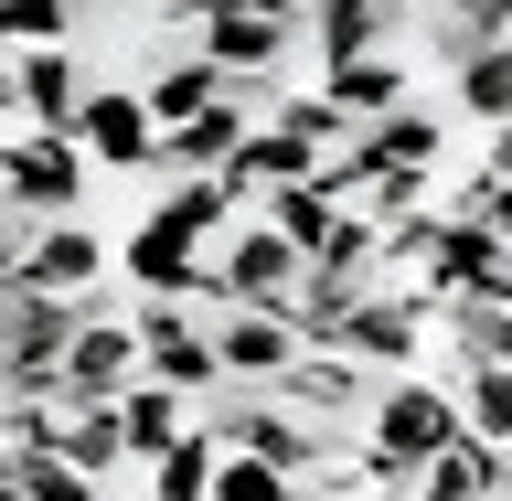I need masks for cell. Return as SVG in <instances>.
Returning a JSON list of instances; mask_svg holds the SVG:
<instances>
[{
    "label": "cell",
    "instance_id": "cell-34",
    "mask_svg": "<svg viewBox=\"0 0 512 501\" xmlns=\"http://www.w3.org/2000/svg\"><path fill=\"white\" fill-rule=\"evenodd\" d=\"M150 11H160V22H192V32H203V22L224 11V0H150Z\"/></svg>",
    "mask_w": 512,
    "mask_h": 501
},
{
    "label": "cell",
    "instance_id": "cell-11",
    "mask_svg": "<svg viewBox=\"0 0 512 501\" xmlns=\"http://www.w3.org/2000/svg\"><path fill=\"white\" fill-rule=\"evenodd\" d=\"M267 395H288V406H299V416H331V427H342V416H363V406H374V384H363V363H352L342 342H310V352H299V363H288V384H267Z\"/></svg>",
    "mask_w": 512,
    "mask_h": 501
},
{
    "label": "cell",
    "instance_id": "cell-6",
    "mask_svg": "<svg viewBox=\"0 0 512 501\" xmlns=\"http://www.w3.org/2000/svg\"><path fill=\"white\" fill-rule=\"evenodd\" d=\"M118 267L139 278V299H214V256H203V235H192V224H171L160 203L128 224Z\"/></svg>",
    "mask_w": 512,
    "mask_h": 501
},
{
    "label": "cell",
    "instance_id": "cell-8",
    "mask_svg": "<svg viewBox=\"0 0 512 501\" xmlns=\"http://www.w3.org/2000/svg\"><path fill=\"white\" fill-rule=\"evenodd\" d=\"M96 171H160V118L139 86H86V118H75Z\"/></svg>",
    "mask_w": 512,
    "mask_h": 501
},
{
    "label": "cell",
    "instance_id": "cell-4",
    "mask_svg": "<svg viewBox=\"0 0 512 501\" xmlns=\"http://www.w3.org/2000/svg\"><path fill=\"white\" fill-rule=\"evenodd\" d=\"M214 246H224V256H214V310H224V299H278V310H288V299H299V278H310V256L288 246L267 214H235Z\"/></svg>",
    "mask_w": 512,
    "mask_h": 501
},
{
    "label": "cell",
    "instance_id": "cell-35",
    "mask_svg": "<svg viewBox=\"0 0 512 501\" xmlns=\"http://www.w3.org/2000/svg\"><path fill=\"white\" fill-rule=\"evenodd\" d=\"M480 171H491V182H502V192H512V118H502V128H491V160H480Z\"/></svg>",
    "mask_w": 512,
    "mask_h": 501
},
{
    "label": "cell",
    "instance_id": "cell-33",
    "mask_svg": "<svg viewBox=\"0 0 512 501\" xmlns=\"http://www.w3.org/2000/svg\"><path fill=\"white\" fill-rule=\"evenodd\" d=\"M22 256H32V224H22V214H11V203H0V288L22 278Z\"/></svg>",
    "mask_w": 512,
    "mask_h": 501
},
{
    "label": "cell",
    "instance_id": "cell-17",
    "mask_svg": "<svg viewBox=\"0 0 512 501\" xmlns=\"http://www.w3.org/2000/svg\"><path fill=\"white\" fill-rule=\"evenodd\" d=\"M320 86H331V107H342L352 128H374L384 107H406V96H416L395 54H352V64H320Z\"/></svg>",
    "mask_w": 512,
    "mask_h": 501
},
{
    "label": "cell",
    "instance_id": "cell-27",
    "mask_svg": "<svg viewBox=\"0 0 512 501\" xmlns=\"http://www.w3.org/2000/svg\"><path fill=\"white\" fill-rule=\"evenodd\" d=\"M256 214H267V224H278V235H288V246L310 256L320 235H331V224L352 214V203H331V192H320V182H288V192H267V203H256Z\"/></svg>",
    "mask_w": 512,
    "mask_h": 501
},
{
    "label": "cell",
    "instance_id": "cell-12",
    "mask_svg": "<svg viewBox=\"0 0 512 501\" xmlns=\"http://www.w3.org/2000/svg\"><path fill=\"white\" fill-rule=\"evenodd\" d=\"M11 96H22V118H32V128H64V139H75V118H86L75 43H32V54H11Z\"/></svg>",
    "mask_w": 512,
    "mask_h": 501
},
{
    "label": "cell",
    "instance_id": "cell-16",
    "mask_svg": "<svg viewBox=\"0 0 512 501\" xmlns=\"http://www.w3.org/2000/svg\"><path fill=\"white\" fill-rule=\"evenodd\" d=\"M192 416H203V406H192L182 384H160V374H139V384H128V395H118V438H128V459H139V470H150V459H160V448H171V438H182Z\"/></svg>",
    "mask_w": 512,
    "mask_h": 501
},
{
    "label": "cell",
    "instance_id": "cell-13",
    "mask_svg": "<svg viewBox=\"0 0 512 501\" xmlns=\"http://www.w3.org/2000/svg\"><path fill=\"white\" fill-rule=\"evenodd\" d=\"M491 491H512V448L470 438V427H459V438H448L438 459L406 480V501H491Z\"/></svg>",
    "mask_w": 512,
    "mask_h": 501
},
{
    "label": "cell",
    "instance_id": "cell-24",
    "mask_svg": "<svg viewBox=\"0 0 512 501\" xmlns=\"http://www.w3.org/2000/svg\"><path fill=\"white\" fill-rule=\"evenodd\" d=\"M160 214H171V224H192V235L214 246L224 224H235V214H256V203H235V182H224V171H182V182L160 192Z\"/></svg>",
    "mask_w": 512,
    "mask_h": 501
},
{
    "label": "cell",
    "instance_id": "cell-21",
    "mask_svg": "<svg viewBox=\"0 0 512 501\" xmlns=\"http://www.w3.org/2000/svg\"><path fill=\"white\" fill-rule=\"evenodd\" d=\"M54 448L75 459V470L107 491V470H128V438H118V406H86V395H64V427H54Z\"/></svg>",
    "mask_w": 512,
    "mask_h": 501
},
{
    "label": "cell",
    "instance_id": "cell-36",
    "mask_svg": "<svg viewBox=\"0 0 512 501\" xmlns=\"http://www.w3.org/2000/svg\"><path fill=\"white\" fill-rule=\"evenodd\" d=\"M256 11H267V22H310L320 0H256Z\"/></svg>",
    "mask_w": 512,
    "mask_h": 501
},
{
    "label": "cell",
    "instance_id": "cell-9",
    "mask_svg": "<svg viewBox=\"0 0 512 501\" xmlns=\"http://www.w3.org/2000/svg\"><path fill=\"white\" fill-rule=\"evenodd\" d=\"M128 384H139V331H128V320H107V310L86 299L75 342H64V395H86V406H118Z\"/></svg>",
    "mask_w": 512,
    "mask_h": 501
},
{
    "label": "cell",
    "instance_id": "cell-7",
    "mask_svg": "<svg viewBox=\"0 0 512 501\" xmlns=\"http://www.w3.org/2000/svg\"><path fill=\"white\" fill-rule=\"evenodd\" d=\"M427 331H438V299H427V288H374V299H363V310H352L331 342H342L352 363H384V374H406Z\"/></svg>",
    "mask_w": 512,
    "mask_h": 501
},
{
    "label": "cell",
    "instance_id": "cell-26",
    "mask_svg": "<svg viewBox=\"0 0 512 501\" xmlns=\"http://www.w3.org/2000/svg\"><path fill=\"white\" fill-rule=\"evenodd\" d=\"M363 139H374L384 160H406V171H438V139H448V128H438V107H416V96H406V107H384Z\"/></svg>",
    "mask_w": 512,
    "mask_h": 501
},
{
    "label": "cell",
    "instance_id": "cell-22",
    "mask_svg": "<svg viewBox=\"0 0 512 501\" xmlns=\"http://www.w3.org/2000/svg\"><path fill=\"white\" fill-rule=\"evenodd\" d=\"M0 480L32 501H96V480L64 459V448H32V438H0Z\"/></svg>",
    "mask_w": 512,
    "mask_h": 501
},
{
    "label": "cell",
    "instance_id": "cell-40",
    "mask_svg": "<svg viewBox=\"0 0 512 501\" xmlns=\"http://www.w3.org/2000/svg\"><path fill=\"white\" fill-rule=\"evenodd\" d=\"M491 501H512V491H491Z\"/></svg>",
    "mask_w": 512,
    "mask_h": 501
},
{
    "label": "cell",
    "instance_id": "cell-10",
    "mask_svg": "<svg viewBox=\"0 0 512 501\" xmlns=\"http://www.w3.org/2000/svg\"><path fill=\"white\" fill-rule=\"evenodd\" d=\"M107 267H118V246H107L86 214L32 224V256H22V278H32V288H54V299H96V278H107Z\"/></svg>",
    "mask_w": 512,
    "mask_h": 501
},
{
    "label": "cell",
    "instance_id": "cell-32",
    "mask_svg": "<svg viewBox=\"0 0 512 501\" xmlns=\"http://www.w3.org/2000/svg\"><path fill=\"white\" fill-rule=\"evenodd\" d=\"M480 43H502V32H491V11H438V64H448V75H459Z\"/></svg>",
    "mask_w": 512,
    "mask_h": 501
},
{
    "label": "cell",
    "instance_id": "cell-3",
    "mask_svg": "<svg viewBox=\"0 0 512 501\" xmlns=\"http://www.w3.org/2000/svg\"><path fill=\"white\" fill-rule=\"evenodd\" d=\"M128 331H139V374H160V384H182L192 406L203 395H224V363H214V331L192 320V299H139L128 310Z\"/></svg>",
    "mask_w": 512,
    "mask_h": 501
},
{
    "label": "cell",
    "instance_id": "cell-19",
    "mask_svg": "<svg viewBox=\"0 0 512 501\" xmlns=\"http://www.w3.org/2000/svg\"><path fill=\"white\" fill-rule=\"evenodd\" d=\"M214 470H224V438L203 427V416H192L182 438L150 459V501H214Z\"/></svg>",
    "mask_w": 512,
    "mask_h": 501
},
{
    "label": "cell",
    "instance_id": "cell-23",
    "mask_svg": "<svg viewBox=\"0 0 512 501\" xmlns=\"http://www.w3.org/2000/svg\"><path fill=\"white\" fill-rule=\"evenodd\" d=\"M438 331L459 363H512V299H438Z\"/></svg>",
    "mask_w": 512,
    "mask_h": 501
},
{
    "label": "cell",
    "instance_id": "cell-38",
    "mask_svg": "<svg viewBox=\"0 0 512 501\" xmlns=\"http://www.w3.org/2000/svg\"><path fill=\"white\" fill-rule=\"evenodd\" d=\"M491 224H502V246H512V192H502V214H491Z\"/></svg>",
    "mask_w": 512,
    "mask_h": 501
},
{
    "label": "cell",
    "instance_id": "cell-14",
    "mask_svg": "<svg viewBox=\"0 0 512 501\" xmlns=\"http://www.w3.org/2000/svg\"><path fill=\"white\" fill-rule=\"evenodd\" d=\"M310 171H320V150H310V139H288V128H267V118L246 128V150L224 160V182H235V203H267V192L310 182Z\"/></svg>",
    "mask_w": 512,
    "mask_h": 501
},
{
    "label": "cell",
    "instance_id": "cell-1",
    "mask_svg": "<svg viewBox=\"0 0 512 501\" xmlns=\"http://www.w3.org/2000/svg\"><path fill=\"white\" fill-rule=\"evenodd\" d=\"M86 139H64V128H11L0 139V203L22 224H54V214H86Z\"/></svg>",
    "mask_w": 512,
    "mask_h": 501
},
{
    "label": "cell",
    "instance_id": "cell-28",
    "mask_svg": "<svg viewBox=\"0 0 512 501\" xmlns=\"http://www.w3.org/2000/svg\"><path fill=\"white\" fill-rule=\"evenodd\" d=\"M267 128L310 139V150H342V139H352V118L331 107V86H288V96H267Z\"/></svg>",
    "mask_w": 512,
    "mask_h": 501
},
{
    "label": "cell",
    "instance_id": "cell-37",
    "mask_svg": "<svg viewBox=\"0 0 512 501\" xmlns=\"http://www.w3.org/2000/svg\"><path fill=\"white\" fill-rule=\"evenodd\" d=\"M480 11H491V32H502V43H512V0H480Z\"/></svg>",
    "mask_w": 512,
    "mask_h": 501
},
{
    "label": "cell",
    "instance_id": "cell-18",
    "mask_svg": "<svg viewBox=\"0 0 512 501\" xmlns=\"http://www.w3.org/2000/svg\"><path fill=\"white\" fill-rule=\"evenodd\" d=\"M139 96H150V118H160V128H182V118H203L214 96H235V75H224L214 54H171V64H160V75H150Z\"/></svg>",
    "mask_w": 512,
    "mask_h": 501
},
{
    "label": "cell",
    "instance_id": "cell-25",
    "mask_svg": "<svg viewBox=\"0 0 512 501\" xmlns=\"http://www.w3.org/2000/svg\"><path fill=\"white\" fill-rule=\"evenodd\" d=\"M459 427L512 448V363H459Z\"/></svg>",
    "mask_w": 512,
    "mask_h": 501
},
{
    "label": "cell",
    "instance_id": "cell-31",
    "mask_svg": "<svg viewBox=\"0 0 512 501\" xmlns=\"http://www.w3.org/2000/svg\"><path fill=\"white\" fill-rule=\"evenodd\" d=\"M214 501H288V470H267V459H246V448H224Z\"/></svg>",
    "mask_w": 512,
    "mask_h": 501
},
{
    "label": "cell",
    "instance_id": "cell-5",
    "mask_svg": "<svg viewBox=\"0 0 512 501\" xmlns=\"http://www.w3.org/2000/svg\"><path fill=\"white\" fill-rule=\"evenodd\" d=\"M299 352H310V331H299L278 299H224V310H214V363H224V384H288Z\"/></svg>",
    "mask_w": 512,
    "mask_h": 501
},
{
    "label": "cell",
    "instance_id": "cell-20",
    "mask_svg": "<svg viewBox=\"0 0 512 501\" xmlns=\"http://www.w3.org/2000/svg\"><path fill=\"white\" fill-rule=\"evenodd\" d=\"M384 32H395V0H320V11H310V43H320V64L384 54Z\"/></svg>",
    "mask_w": 512,
    "mask_h": 501
},
{
    "label": "cell",
    "instance_id": "cell-15",
    "mask_svg": "<svg viewBox=\"0 0 512 501\" xmlns=\"http://www.w3.org/2000/svg\"><path fill=\"white\" fill-rule=\"evenodd\" d=\"M288 32L299 22H267L256 0H224L214 22H203V54L224 64V75H278V54H288Z\"/></svg>",
    "mask_w": 512,
    "mask_h": 501
},
{
    "label": "cell",
    "instance_id": "cell-2",
    "mask_svg": "<svg viewBox=\"0 0 512 501\" xmlns=\"http://www.w3.org/2000/svg\"><path fill=\"white\" fill-rule=\"evenodd\" d=\"M459 438V384H438V374H395L374 395V406H363V448H384V459H395V470H427V459H438V448Z\"/></svg>",
    "mask_w": 512,
    "mask_h": 501
},
{
    "label": "cell",
    "instance_id": "cell-29",
    "mask_svg": "<svg viewBox=\"0 0 512 501\" xmlns=\"http://www.w3.org/2000/svg\"><path fill=\"white\" fill-rule=\"evenodd\" d=\"M459 107H470L480 128H502V118H512V43H480V54L459 64Z\"/></svg>",
    "mask_w": 512,
    "mask_h": 501
},
{
    "label": "cell",
    "instance_id": "cell-30",
    "mask_svg": "<svg viewBox=\"0 0 512 501\" xmlns=\"http://www.w3.org/2000/svg\"><path fill=\"white\" fill-rule=\"evenodd\" d=\"M32 43H75V0H0V54Z\"/></svg>",
    "mask_w": 512,
    "mask_h": 501
},
{
    "label": "cell",
    "instance_id": "cell-39",
    "mask_svg": "<svg viewBox=\"0 0 512 501\" xmlns=\"http://www.w3.org/2000/svg\"><path fill=\"white\" fill-rule=\"evenodd\" d=\"M438 11H480V0H438Z\"/></svg>",
    "mask_w": 512,
    "mask_h": 501
}]
</instances>
